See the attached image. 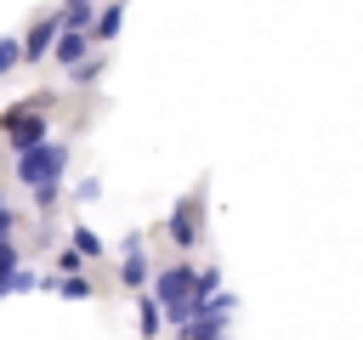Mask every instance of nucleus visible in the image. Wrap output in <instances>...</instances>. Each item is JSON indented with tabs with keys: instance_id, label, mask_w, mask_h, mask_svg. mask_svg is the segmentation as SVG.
<instances>
[{
	"instance_id": "obj_1",
	"label": "nucleus",
	"mask_w": 363,
	"mask_h": 340,
	"mask_svg": "<svg viewBox=\"0 0 363 340\" xmlns=\"http://www.w3.org/2000/svg\"><path fill=\"white\" fill-rule=\"evenodd\" d=\"M51 108H57V96H51V91H34V96H23V102L0 108V136H6V147H11V153H23V147L45 142Z\"/></svg>"
},
{
	"instance_id": "obj_2",
	"label": "nucleus",
	"mask_w": 363,
	"mask_h": 340,
	"mask_svg": "<svg viewBox=\"0 0 363 340\" xmlns=\"http://www.w3.org/2000/svg\"><path fill=\"white\" fill-rule=\"evenodd\" d=\"M147 295L159 300V312H164V323H170V329H176V323H187V317H193V266H187V261H176V266L153 272V278H147Z\"/></svg>"
},
{
	"instance_id": "obj_3",
	"label": "nucleus",
	"mask_w": 363,
	"mask_h": 340,
	"mask_svg": "<svg viewBox=\"0 0 363 340\" xmlns=\"http://www.w3.org/2000/svg\"><path fill=\"white\" fill-rule=\"evenodd\" d=\"M11 159H17V181H23V187H40V181H62L74 147L45 136V142H34V147H23V153H11Z\"/></svg>"
},
{
	"instance_id": "obj_4",
	"label": "nucleus",
	"mask_w": 363,
	"mask_h": 340,
	"mask_svg": "<svg viewBox=\"0 0 363 340\" xmlns=\"http://www.w3.org/2000/svg\"><path fill=\"white\" fill-rule=\"evenodd\" d=\"M164 238H170L176 249H193V244L204 238V193H182V198H176V210H170V221H164Z\"/></svg>"
},
{
	"instance_id": "obj_5",
	"label": "nucleus",
	"mask_w": 363,
	"mask_h": 340,
	"mask_svg": "<svg viewBox=\"0 0 363 340\" xmlns=\"http://www.w3.org/2000/svg\"><path fill=\"white\" fill-rule=\"evenodd\" d=\"M57 28H62V17H57V11H40V17L28 23V34H17V57H23V62H45Z\"/></svg>"
},
{
	"instance_id": "obj_6",
	"label": "nucleus",
	"mask_w": 363,
	"mask_h": 340,
	"mask_svg": "<svg viewBox=\"0 0 363 340\" xmlns=\"http://www.w3.org/2000/svg\"><path fill=\"white\" fill-rule=\"evenodd\" d=\"M147 278H153V266H147V249H142V232H130L125 244H119V283L136 295V289H147Z\"/></svg>"
},
{
	"instance_id": "obj_7",
	"label": "nucleus",
	"mask_w": 363,
	"mask_h": 340,
	"mask_svg": "<svg viewBox=\"0 0 363 340\" xmlns=\"http://www.w3.org/2000/svg\"><path fill=\"white\" fill-rule=\"evenodd\" d=\"M85 51H91V34H85V28H57V40H51V51H45V57L68 68V62H79Z\"/></svg>"
},
{
	"instance_id": "obj_8",
	"label": "nucleus",
	"mask_w": 363,
	"mask_h": 340,
	"mask_svg": "<svg viewBox=\"0 0 363 340\" xmlns=\"http://www.w3.org/2000/svg\"><path fill=\"white\" fill-rule=\"evenodd\" d=\"M119 28H125V6H119V0H113V6H96V17H91V45L119 40Z\"/></svg>"
},
{
	"instance_id": "obj_9",
	"label": "nucleus",
	"mask_w": 363,
	"mask_h": 340,
	"mask_svg": "<svg viewBox=\"0 0 363 340\" xmlns=\"http://www.w3.org/2000/svg\"><path fill=\"white\" fill-rule=\"evenodd\" d=\"M40 289H57L62 300H91V278H85V272H62V278H51V283H40Z\"/></svg>"
},
{
	"instance_id": "obj_10",
	"label": "nucleus",
	"mask_w": 363,
	"mask_h": 340,
	"mask_svg": "<svg viewBox=\"0 0 363 340\" xmlns=\"http://www.w3.org/2000/svg\"><path fill=\"white\" fill-rule=\"evenodd\" d=\"M159 329H164V312H159L153 295H142V306H136V334H142V340H159Z\"/></svg>"
},
{
	"instance_id": "obj_11",
	"label": "nucleus",
	"mask_w": 363,
	"mask_h": 340,
	"mask_svg": "<svg viewBox=\"0 0 363 340\" xmlns=\"http://www.w3.org/2000/svg\"><path fill=\"white\" fill-rule=\"evenodd\" d=\"M28 198H34V210H40V221H51V210L62 204V181H40V187H28Z\"/></svg>"
},
{
	"instance_id": "obj_12",
	"label": "nucleus",
	"mask_w": 363,
	"mask_h": 340,
	"mask_svg": "<svg viewBox=\"0 0 363 340\" xmlns=\"http://www.w3.org/2000/svg\"><path fill=\"white\" fill-rule=\"evenodd\" d=\"M68 238H74V244H68V249H79V255H85V261H96V255H102V249H108V244H102V238H96V232H91V227H85V221H74V227H68Z\"/></svg>"
},
{
	"instance_id": "obj_13",
	"label": "nucleus",
	"mask_w": 363,
	"mask_h": 340,
	"mask_svg": "<svg viewBox=\"0 0 363 340\" xmlns=\"http://www.w3.org/2000/svg\"><path fill=\"white\" fill-rule=\"evenodd\" d=\"M102 68H108V62H102V57H91V51H85L79 62H68V74H74V85H96V79H102Z\"/></svg>"
},
{
	"instance_id": "obj_14",
	"label": "nucleus",
	"mask_w": 363,
	"mask_h": 340,
	"mask_svg": "<svg viewBox=\"0 0 363 340\" xmlns=\"http://www.w3.org/2000/svg\"><path fill=\"white\" fill-rule=\"evenodd\" d=\"M40 283H45V278H40V272H28V266H23V261H17V272H11V278H6V295H34V289H40Z\"/></svg>"
},
{
	"instance_id": "obj_15",
	"label": "nucleus",
	"mask_w": 363,
	"mask_h": 340,
	"mask_svg": "<svg viewBox=\"0 0 363 340\" xmlns=\"http://www.w3.org/2000/svg\"><path fill=\"white\" fill-rule=\"evenodd\" d=\"M11 68H23V57H17V34H0V79H6Z\"/></svg>"
},
{
	"instance_id": "obj_16",
	"label": "nucleus",
	"mask_w": 363,
	"mask_h": 340,
	"mask_svg": "<svg viewBox=\"0 0 363 340\" xmlns=\"http://www.w3.org/2000/svg\"><path fill=\"white\" fill-rule=\"evenodd\" d=\"M17 272V238H0V295H6V278Z\"/></svg>"
},
{
	"instance_id": "obj_17",
	"label": "nucleus",
	"mask_w": 363,
	"mask_h": 340,
	"mask_svg": "<svg viewBox=\"0 0 363 340\" xmlns=\"http://www.w3.org/2000/svg\"><path fill=\"white\" fill-rule=\"evenodd\" d=\"M74 198H79V204H96V198H102V176H79V181H74Z\"/></svg>"
},
{
	"instance_id": "obj_18",
	"label": "nucleus",
	"mask_w": 363,
	"mask_h": 340,
	"mask_svg": "<svg viewBox=\"0 0 363 340\" xmlns=\"http://www.w3.org/2000/svg\"><path fill=\"white\" fill-rule=\"evenodd\" d=\"M57 266H62V272H79V266H85V255H79V249H62V255H57Z\"/></svg>"
}]
</instances>
